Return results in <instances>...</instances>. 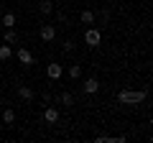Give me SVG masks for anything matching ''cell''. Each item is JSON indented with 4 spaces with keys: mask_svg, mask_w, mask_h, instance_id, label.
Here are the masks:
<instances>
[{
    "mask_svg": "<svg viewBox=\"0 0 153 143\" xmlns=\"http://www.w3.org/2000/svg\"><path fill=\"white\" fill-rule=\"evenodd\" d=\"M38 13L41 16H51L54 13V0H38Z\"/></svg>",
    "mask_w": 153,
    "mask_h": 143,
    "instance_id": "9",
    "label": "cell"
},
{
    "mask_svg": "<svg viewBox=\"0 0 153 143\" xmlns=\"http://www.w3.org/2000/svg\"><path fill=\"white\" fill-rule=\"evenodd\" d=\"M66 74H69V79H82V64H69Z\"/></svg>",
    "mask_w": 153,
    "mask_h": 143,
    "instance_id": "12",
    "label": "cell"
},
{
    "mask_svg": "<svg viewBox=\"0 0 153 143\" xmlns=\"http://www.w3.org/2000/svg\"><path fill=\"white\" fill-rule=\"evenodd\" d=\"M44 120H46V123H56V120H59V107L49 105V107L44 110Z\"/></svg>",
    "mask_w": 153,
    "mask_h": 143,
    "instance_id": "8",
    "label": "cell"
},
{
    "mask_svg": "<svg viewBox=\"0 0 153 143\" xmlns=\"http://www.w3.org/2000/svg\"><path fill=\"white\" fill-rule=\"evenodd\" d=\"M146 97H148L146 89H120L117 92L120 105H140V102H146Z\"/></svg>",
    "mask_w": 153,
    "mask_h": 143,
    "instance_id": "1",
    "label": "cell"
},
{
    "mask_svg": "<svg viewBox=\"0 0 153 143\" xmlns=\"http://www.w3.org/2000/svg\"><path fill=\"white\" fill-rule=\"evenodd\" d=\"M56 105H66V107H71V105H76V100H74L71 92H61L59 97H56Z\"/></svg>",
    "mask_w": 153,
    "mask_h": 143,
    "instance_id": "11",
    "label": "cell"
},
{
    "mask_svg": "<svg viewBox=\"0 0 153 143\" xmlns=\"http://www.w3.org/2000/svg\"><path fill=\"white\" fill-rule=\"evenodd\" d=\"M100 21H102L105 26L110 23V10H107V8H105V10H100Z\"/></svg>",
    "mask_w": 153,
    "mask_h": 143,
    "instance_id": "17",
    "label": "cell"
},
{
    "mask_svg": "<svg viewBox=\"0 0 153 143\" xmlns=\"http://www.w3.org/2000/svg\"><path fill=\"white\" fill-rule=\"evenodd\" d=\"M94 21H97V13L94 10H82L79 13V23H84V26H92Z\"/></svg>",
    "mask_w": 153,
    "mask_h": 143,
    "instance_id": "10",
    "label": "cell"
},
{
    "mask_svg": "<svg viewBox=\"0 0 153 143\" xmlns=\"http://www.w3.org/2000/svg\"><path fill=\"white\" fill-rule=\"evenodd\" d=\"M5 44H18V33H16V28H8V31H5Z\"/></svg>",
    "mask_w": 153,
    "mask_h": 143,
    "instance_id": "16",
    "label": "cell"
},
{
    "mask_svg": "<svg viewBox=\"0 0 153 143\" xmlns=\"http://www.w3.org/2000/svg\"><path fill=\"white\" fill-rule=\"evenodd\" d=\"M3 26L5 28H16V13H5V16H3Z\"/></svg>",
    "mask_w": 153,
    "mask_h": 143,
    "instance_id": "15",
    "label": "cell"
},
{
    "mask_svg": "<svg viewBox=\"0 0 153 143\" xmlns=\"http://www.w3.org/2000/svg\"><path fill=\"white\" fill-rule=\"evenodd\" d=\"M13 56V49H10V44H3L0 46V61H8Z\"/></svg>",
    "mask_w": 153,
    "mask_h": 143,
    "instance_id": "14",
    "label": "cell"
},
{
    "mask_svg": "<svg viewBox=\"0 0 153 143\" xmlns=\"http://www.w3.org/2000/svg\"><path fill=\"white\" fill-rule=\"evenodd\" d=\"M82 89L87 95H97L100 92V82H97V77H87L84 79V84H82Z\"/></svg>",
    "mask_w": 153,
    "mask_h": 143,
    "instance_id": "5",
    "label": "cell"
},
{
    "mask_svg": "<svg viewBox=\"0 0 153 143\" xmlns=\"http://www.w3.org/2000/svg\"><path fill=\"white\" fill-rule=\"evenodd\" d=\"M84 44L92 46V49H97V46L102 44V33H100V28L87 26V31H84Z\"/></svg>",
    "mask_w": 153,
    "mask_h": 143,
    "instance_id": "2",
    "label": "cell"
},
{
    "mask_svg": "<svg viewBox=\"0 0 153 143\" xmlns=\"http://www.w3.org/2000/svg\"><path fill=\"white\" fill-rule=\"evenodd\" d=\"M16 59L21 61L23 66H31L33 61H36V59H33V54H31V51H28V49H18V51H16Z\"/></svg>",
    "mask_w": 153,
    "mask_h": 143,
    "instance_id": "6",
    "label": "cell"
},
{
    "mask_svg": "<svg viewBox=\"0 0 153 143\" xmlns=\"http://www.w3.org/2000/svg\"><path fill=\"white\" fill-rule=\"evenodd\" d=\"M18 97L26 100V102H31V100H36V92H33L28 84H18Z\"/></svg>",
    "mask_w": 153,
    "mask_h": 143,
    "instance_id": "7",
    "label": "cell"
},
{
    "mask_svg": "<svg viewBox=\"0 0 153 143\" xmlns=\"http://www.w3.org/2000/svg\"><path fill=\"white\" fill-rule=\"evenodd\" d=\"M38 36H41V41H46V44H49V41H54V39H56V26L44 23V26H41V31H38Z\"/></svg>",
    "mask_w": 153,
    "mask_h": 143,
    "instance_id": "4",
    "label": "cell"
},
{
    "mask_svg": "<svg viewBox=\"0 0 153 143\" xmlns=\"http://www.w3.org/2000/svg\"><path fill=\"white\" fill-rule=\"evenodd\" d=\"M3 123H5V125H13V123H16V110H13V107L3 110Z\"/></svg>",
    "mask_w": 153,
    "mask_h": 143,
    "instance_id": "13",
    "label": "cell"
},
{
    "mask_svg": "<svg viewBox=\"0 0 153 143\" xmlns=\"http://www.w3.org/2000/svg\"><path fill=\"white\" fill-rule=\"evenodd\" d=\"M46 77H49L51 82H59V79L64 77V66L61 64H49L46 66Z\"/></svg>",
    "mask_w": 153,
    "mask_h": 143,
    "instance_id": "3",
    "label": "cell"
},
{
    "mask_svg": "<svg viewBox=\"0 0 153 143\" xmlns=\"http://www.w3.org/2000/svg\"><path fill=\"white\" fill-rule=\"evenodd\" d=\"M64 51H66V54L74 51V39H66V41H64Z\"/></svg>",
    "mask_w": 153,
    "mask_h": 143,
    "instance_id": "18",
    "label": "cell"
}]
</instances>
